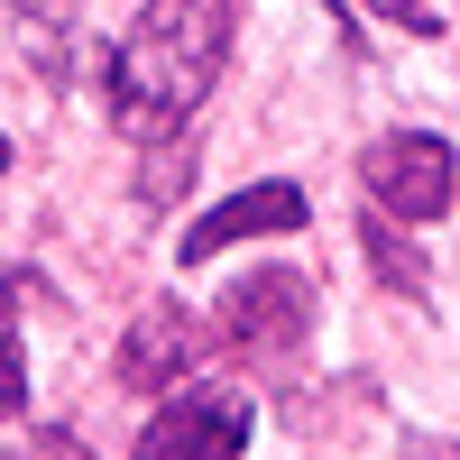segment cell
Here are the masks:
<instances>
[{
  "label": "cell",
  "mask_w": 460,
  "mask_h": 460,
  "mask_svg": "<svg viewBox=\"0 0 460 460\" xmlns=\"http://www.w3.org/2000/svg\"><path fill=\"white\" fill-rule=\"evenodd\" d=\"M230 37H240V10H230V0H147L138 28L102 65L111 129L138 138V147L184 138L194 111H203V93L221 84V65H230Z\"/></svg>",
  "instance_id": "6da1fadb"
},
{
  "label": "cell",
  "mask_w": 460,
  "mask_h": 460,
  "mask_svg": "<svg viewBox=\"0 0 460 460\" xmlns=\"http://www.w3.org/2000/svg\"><path fill=\"white\" fill-rule=\"evenodd\" d=\"M359 184H368V212H387V221H442L451 194H460V157H451V138L433 129H387V138H368V157H359Z\"/></svg>",
  "instance_id": "7a4b0ae2"
},
{
  "label": "cell",
  "mask_w": 460,
  "mask_h": 460,
  "mask_svg": "<svg viewBox=\"0 0 460 460\" xmlns=\"http://www.w3.org/2000/svg\"><path fill=\"white\" fill-rule=\"evenodd\" d=\"M304 332H314V277H304V267H258L212 314V341L230 359H286Z\"/></svg>",
  "instance_id": "3957f363"
},
{
  "label": "cell",
  "mask_w": 460,
  "mask_h": 460,
  "mask_svg": "<svg viewBox=\"0 0 460 460\" xmlns=\"http://www.w3.org/2000/svg\"><path fill=\"white\" fill-rule=\"evenodd\" d=\"M240 451H249V396L230 387V377H194V387H175V405L138 433L129 460H240Z\"/></svg>",
  "instance_id": "277c9868"
},
{
  "label": "cell",
  "mask_w": 460,
  "mask_h": 460,
  "mask_svg": "<svg viewBox=\"0 0 460 460\" xmlns=\"http://www.w3.org/2000/svg\"><path fill=\"white\" fill-rule=\"evenodd\" d=\"M212 350V323L194 304H138V323L120 332V387L129 396H166V387H194V368Z\"/></svg>",
  "instance_id": "5b68a950"
},
{
  "label": "cell",
  "mask_w": 460,
  "mask_h": 460,
  "mask_svg": "<svg viewBox=\"0 0 460 460\" xmlns=\"http://www.w3.org/2000/svg\"><path fill=\"white\" fill-rule=\"evenodd\" d=\"M277 230H304V194H295V184H249V194L212 203L194 230H175V258L203 267V258L240 249V240H277Z\"/></svg>",
  "instance_id": "8992f818"
},
{
  "label": "cell",
  "mask_w": 460,
  "mask_h": 460,
  "mask_svg": "<svg viewBox=\"0 0 460 460\" xmlns=\"http://www.w3.org/2000/svg\"><path fill=\"white\" fill-rule=\"evenodd\" d=\"M359 249H368V267H377V286H387V295H424V286H433V277H424V249L405 240V221L368 212V221H359Z\"/></svg>",
  "instance_id": "52a82bcc"
},
{
  "label": "cell",
  "mask_w": 460,
  "mask_h": 460,
  "mask_svg": "<svg viewBox=\"0 0 460 460\" xmlns=\"http://www.w3.org/2000/svg\"><path fill=\"white\" fill-rule=\"evenodd\" d=\"M19 304H28V277L0 267V414H28V359H19Z\"/></svg>",
  "instance_id": "ba28073f"
},
{
  "label": "cell",
  "mask_w": 460,
  "mask_h": 460,
  "mask_svg": "<svg viewBox=\"0 0 460 460\" xmlns=\"http://www.w3.org/2000/svg\"><path fill=\"white\" fill-rule=\"evenodd\" d=\"M359 10L396 19V28H414V37H433V28H442V10H433V0H359Z\"/></svg>",
  "instance_id": "9c48e42d"
},
{
  "label": "cell",
  "mask_w": 460,
  "mask_h": 460,
  "mask_svg": "<svg viewBox=\"0 0 460 460\" xmlns=\"http://www.w3.org/2000/svg\"><path fill=\"white\" fill-rule=\"evenodd\" d=\"M10 10H19L28 28H65V19H74V0H10Z\"/></svg>",
  "instance_id": "30bf717a"
},
{
  "label": "cell",
  "mask_w": 460,
  "mask_h": 460,
  "mask_svg": "<svg viewBox=\"0 0 460 460\" xmlns=\"http://www.w3.org/2000/svg\"><path fill=\"white\" fill-rule=\"evenodd\" d=\"M0 175H10V138H0Z\"/></svg>",
  "instance_id": "8fae6325"
}]
</instances>
